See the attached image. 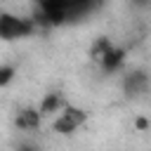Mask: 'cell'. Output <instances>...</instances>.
Returning <instances> with one entry per match:
<instances>
[{
  "mask_svg": "<svg viewBox=\"0 0 151 151\" xmlns=\"http://www.w3.org/2000/svg\"><path fill=\"white\" fill-rule=\"evenodd\" d=\"M101 0H38V24L66 26L83 21Z\"/></svg>",
  "mask_w": 151,
  "mask_h": 151,
  "instance_id": "obj_1",
  "label": "cell"
},
{
  "mask_svg": "<svg viewBox=\"0 0 151 151\" xmlns=\"http://www.w3.org/2000/svg\"><path fill=\"white\" fill-rule=\"evenodd\" d=\"M38 31V21L33 17H24L17 12L0 9V40L2 42H14V40H26Z\"/></svg>",
  "mask_w": 151,
  "mask_h": 151,
  "instance_id": "obj_2",
  "label": "cell"
},
{
  "mask_svg": "<svg viewBox=\"0 0 151 151\" xmlns=\"http://www.w3.org/2000/svg\"><path fill=\"white\" fill-rule=\"evenodd\" d=\"M90 54H92V59L101 66V71L104 73H116L123 64H125V50L123 47H118V45H113L109 38H99L94 45H92V50H90Z\"/></svg>",
  "mask_w": 151,
  "mask_h": 151,
  "instance_id": "obj_3",
  "label": "cell"
},
{
  "mask_svg": "<svg viewBox=\"0 0 151 151\" xmlns=\"http://www.w3.org/2000/svg\"><path fill=\"white\" fill-rule=\"evenodd\" d=\"M87 118H90V113H87L85 109L73 106V104H66V106L54 116L52 130H54L57 134H73V132H78V130L87 123Z\"/></svg>",
  "mask_w": 151,
  "mask_h": 151,
  "instance_id": "obj_4",
  "label": "cell"
},
{
  "mask_svg": "<svg viewBox=\"0 0 151 151\" xmlns=\"http://www.w3.org/2000/svg\"><path fill=\"white\" fill-rule=\"evenodd\" d=\"M14 125H17L19 130H24V132H35V130H40L42 118H40V113H38L35 106H24V109L17 111Z\"/></svg>",
  "mask_w": 151,
  "mask_h": 151,
  "instance_id": "obj_5",
  "label": "cell"
},
{
  "mask_svg": "<svg viewBox=\"0 0 151 151\" xmlns=\"http://www.w3.org/2000/svg\"><path fill=\"white\" fill-rule=\"evenodd\" d=\"M66 104H68V101L64 99V94H61V92H47V94L42 97V101H40L35 109H38L40 118H54V116H57Z\"/></svg>",
  "mask_w": 151,
  "mask_h": 151,
  "instance_id": "obj_6",
  "label": "cell"
},
{
  "mask_svg": "<svg viewBox=\"0 0 151 151\" xmlns=\"http://www.w3.org/2000/svg\"><path fill=\"white\" fill-rule=\"evenodd\" d=\"M149 90V76L146 71H132L125 76L123 80V92L127 97H137V94H144Z\"/></svg>",
  "mask_w": 151,
  "mask_h": 151,
  "instance_id": "obj_7",
  "label": "cell"
},
{
  "mask_svg": "<svg viewBox=\"0 0 151 151\" xmlns=\"http://www.w3.org/2000/svg\"><path fill=\"white\" fill-rule=\"evenodd\" d=\"M14 78H17V66H12V64H0V90L7 87Z\"/></svg>",
  "mask_w": 151,
  "mask_h": 151,
  "instance_id": "obj_8",
  "label": "cell"
},
{
  "mask_svg": "<svg viewBox=\"0 0 151 151\" xmlns=\"http://www.w3.org/2000/svg\"><path fill=\"white\" fill-rule=\"evenodd\" d=\"M17 151H40V149H35V146H19Z\"/></svg>",
  "mask_w": 151,
  "mask_h": 151,
  "instance_id": "obj_9",
  "label": "cell"
}]
</instances>
